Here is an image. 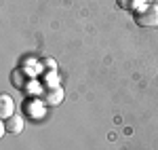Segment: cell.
Listing matches in <instances>:
<instances>
[{
	"mask_svg": "<svg viewBox=\"0 0 158 150\" xmlns=\"http://www.w3.org/2000/svg\"><path fill=\"white\" fill-rule=\"evenodd\" d=\"M135 24L141 28H158V4H146L135 11Z\"/></svg>",
	"mask_w": 158,
	"mask_h": 150,
	"instance_id": "6da1fadb",
	"label": "cell"
},
{
	"mask_svg": "<svg viewBox=\"0 0 158 150\" xmlns=\"http://www.w3.org/2000/svg\"><path fill=\"white\" fill-rule=\"evenodd\" d=\"M15 114V101L11 95H2L0 97V116L2 118H11Z\"/></svg>",
	"mask_w": 158,
	"mask_h": 150,
	"instance_id": "7a4b0ae2",
	"label": "cell"
},
{
	"mask_svg": "<svg viewBox=\"0 0 158 150\" xmlns=\"http://www.w3.org/2000/svg\"><path fill=\"white\" fill-rule=\"evenodd\" d=\"M21 129H23L21 116L13 114L11 118H4V131H9V133H21Z\"/></svg>",
	"mask_w": 158,
	"mask_h": 150,
	"instance_id": "3957f363",
	"label": "cell"
},
{
	"mask_svg": "<svg viewBox=\"0 0 158 150\" xmlns=\"http://www.w3.org/2000/svg\"><path fill=\"white\" fill-rule=\"evenodd\" d=\"M116 2H118V6H120V9H124V11H133L135 6H137V2H139V0H116Z\"/></svg>",
	"mask_w": 158,
	"mask_h": 150,
	"instance_id": "277c9868",
	"label": "cell"
}]
</instances>
